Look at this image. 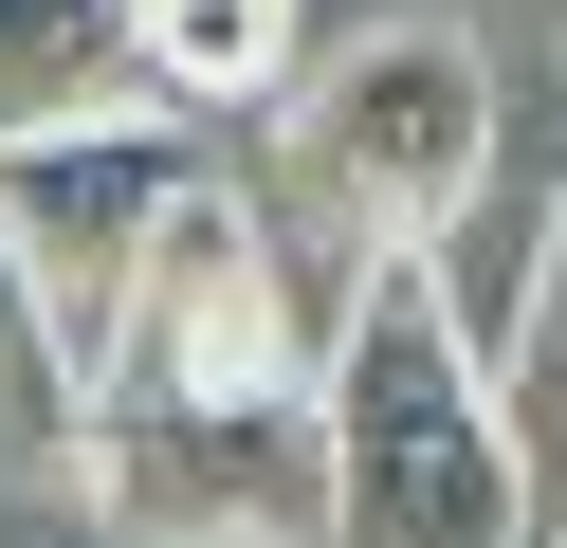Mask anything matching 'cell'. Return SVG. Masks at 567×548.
Wrapping results in <instances>:
<instances>
[{"label": "cell", "instance_id": "277c9868", "mask_svg": "<svg viewBox=\"0 0 567 548\" xmlns=\"http://www.w3.org/2000/svg\"><path fill=\"white\" fill-rule=\"evenodd\" d=\"M74 475L111 530H165V548H330V402H147L111 384L74 421Z\"/></svg>", "mask_w": 567, "mask_h": 548}, {"label": "cell", "instance_id": "3957f363", "mask_svg": "<svg viewBox=\"0 0 567 548\" xmlns=\"http://www.w3.org/2000/svg\"><path fill=\"white\" fill-rule=\"evenodd\" d=\"M293 183L348 238V275H367V256H457V219L494 201V55L457 19H384V37H348V55H311Z\"/></svg>", "mask_w": 567, "mask_h": 548}, {"label": "cell", "instance_id": "8992f818", "mask_svg": "<svg viewBox=\"0 0 567 548\" xmlns=\"http://www.w3.org/2000/svg\"><path fill=\"white\" fill-rule=\"evenodd\" d=\"M293 0H147V110H184V128H257V110H293Z\"/></svg>", "mask_w": 567, "mask_h": 548}, {"label": "cell", "instance_id": "6da1fadb", "mask_svg": "<svg viewBox=\"0 0 567 548\" xmlns=\"http://www.w3.org/2000/svg\"><path fill=\"white\" fill-rule=\"evenodd\" d=\"M330 548H549L457 256H367L330 329Z\"/></svg>", "mask_w": 567, "mask_h": 548}, {"label": "cell", "instance_id": "52a82bcc", "mask_svg": "<svg viewBox=\"0 0 567 548\" xmlns=\"http://www.w3.org/2000/svg\"><path fill=\"white\" fill-rule=\"evenodd\" d=\"M494 402H513V457H530L549 548H567V219H549V256H530V292L494 311Z\"/></svg>", "mask_w": 567, "mask_h": 548}, {"label": "cell", "instance_id": "5b68a950", "mask_svg": "<svg viewBox=\"0 0 567 548\" xmlns=\"http://www.w3.org/2000/svg\"><path fill=\"white\" fill-rule=\"evenodd\" d=\"M147 110V0H0V146Z\"/></svg>", "mask_w": 567, "mask_h": 548}, {"label": "cell", "instance_id": "7a4b0ae2", "mask_svg": "<svg viewBox=\"0 0 567 548\" xmlns=\"http://www.w3.org/2000/svg\"><path fill=\"white\" fill-rule=\"evenodd\" d=\"M202 183L184 110H92V128H19L0 146V311L38 348L55 421H92V384L128 365V311H147V256Z\"/></svg>", "mask_w": 567, "mask_h": 548}]
</instances>
